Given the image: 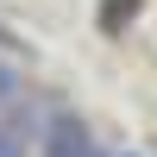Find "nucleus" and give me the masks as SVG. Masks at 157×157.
<instances>
[{
  "label": "nucleus",
  "mask_w": 157,
  "mask_h": 157,
  "mask_svg": "<svg viewBox=\"0 0 157 157\" xmlns=\"http://www.w3.org/2000/svg\"><path fill=\"white\" fill-rule=\"evenodd\" d=\"M0 157H32V151H25V138L13 132V126H0Z\"/></svg>",
  "instance_id": "3"
},
{
  "label": "nucleus",
  "mask_w": 157,
  "mask_h": 157,
  "mask_svg": "<svg viewBox=\"0 0 157 157\" xmlns=\"http://www.w3.org/2000/svg\"><path fill=\"white\" fill-rule=\"evenodd\" d=\"M38 157H101V145H94V132H88V120L75 107H57V113H44Z\"/></svg>",
  "instance_id": "1"
},
{
  "label": "nucleus",
  "mask_w": 157,
  "mask_h": 157,
  "mask_svg": "<svg viewBox=\"0 0 157 157\" xmlns=\"http://www.w3.org/2000/svg\"><path fill=\"white\" fill-rule=\"evenodd\" d=\"M19 69H13V63H0V113H13V107H19Z\"/></svg>",
  "instance_id": "2"
}]
</instances>
